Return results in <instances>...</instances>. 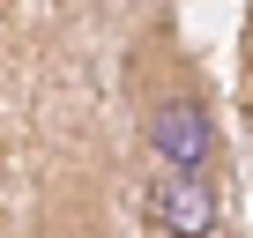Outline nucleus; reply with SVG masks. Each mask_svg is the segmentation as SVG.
I'll use <instances>...</instances> for the list:
<instances>
[{"instance_id":"f257e3e1","label":"nucleus","mask_w":253,"mask_h":238,"mask_svg":"<svg viewBox=\"0 0 253 238\" xmlns=\"http://www.w3.org/2000/svg\"><path fill=\"white\" fill-rule=\"evenodd\" d=\"M126 112H134V142L149 171H223V119L171 15L142 23L126 45Z\"/></svg>"},{"instance_id":"f03ea898","label":"nucleus","mask_w":253,"mask_h":238,"mask_svg":"<svg viewBox=\"0 0 253 238\" xmlns=\"http://www.w3.org/2000/svg\"><path fill=\"white\" fill-rule=\"evenodd\" d=\"M142 223H149V238H216L223 231V171H149Z\"/></svg>"},{"instance_id":"7ed1b4c3","label":"nucleus","mask_w":253,"mask_h":238,"mask_svg":"<svg viewBox=\"0 0 253 238\" xmlns=\"http://www.w3.org/2000/svg\"><path fill=\"white\" fill-rule=\"evenodd\" d=\"M126 8H134L142 23H157V15H171V0H126Z\"/></svg>"},{"instance_id":"20e7f679","label":"nucleus","mask_w":253,"mask_h":238,"mask_svg":"<svg viewBox=\"0 0 253 238\" xmlns=\"http://www.w3.org/2000/svg\"><path fill=\"white\" fill-rule=\"evenodd\" d=\"M0 238H8V231H0Z\"/></svg>"}]
</instances>
